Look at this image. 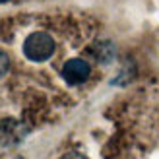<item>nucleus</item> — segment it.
<instances>
[{"label": "nucleus", "mask_w": 159, "mask_h": 159, "mask_svg": "<svg viewBox=\"0 0 159 159\" xmlns=\"http://www.w3.org/2000/svg\"><path fill=\"white\" fill-rule=\"evenodd\" d=\"M23 54L31 62H45L54 54V39L45 31H33L23 41Z\"/></svg>", "instance_id": "1"}, {"label": "nucleus", "mask_w": 159, "mask_h": 159, "mask_svg": "<svg viewBox=\"0 0 159 159\" xmlns=\"http://www.w3.org/2000/svg\"><path fill=\"white\" fill-rule=\"evenodd\" d=\"M89 74H91V68L87 64V60H84V58H70L62 66V78L72 85L85 82L89 78Z\"/></svg>", "instance_id": "2"}, {"label": "nucleus", "mask_w": 159, "mask_h": 159, "mask_svg": "<svg viewBox=\"0 0 159 159\" xmlns=\"http://www.w3.org/2000/svg\"><path fill=\"white\" fill-rule=\"evenodd\" d=\"M8 70H10V57L0 49V78H2Z\"/></svg>", "instance_id": "3"}, {"label": "nucleus", "mask_w": 159, "mask_h": 159, "mask_svg": "<svg viewBox=\"0 0 159 159\" xmlns=\"http://www.w3.org/2000/svg\"><path fill=\"white\" fill-rule=\"evenodd\" d=\"M60 159H87L84 153H78V152H68V153H64Z\"/></svg>", "instance_id": "4"}, {"label": "nucleus", "mask_w": 159, "mask_h": 159, "mask_svg": "<svg viewBox=\"0 0 159 159\" xmlns=\"http://www.w3.org/2000/svg\"><path fill=\"white\" fill-rule=\"evenodd\" d=\"M2 2H8V0H0V4H2Z\"/></svg>", "instance_id": "5"}]
</instances>
